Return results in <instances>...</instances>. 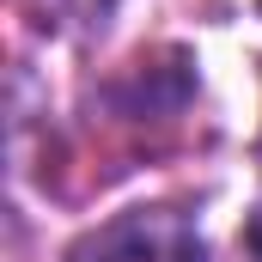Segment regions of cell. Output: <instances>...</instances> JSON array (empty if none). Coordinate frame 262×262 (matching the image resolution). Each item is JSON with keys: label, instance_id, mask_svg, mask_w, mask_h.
<instances>
[{"label": "cell", "instance_id": "cell-1", "mask_svg": "<svg viewBox=\"0 0 262 262\" xmlns=\"http://www.w3.org/2000/svg\"><path fill=\"white\" fill-rule=\"evenodd\" d=\"M67 262H207V238L183 207H128L92 226Z\"/></svg>", "mask_w": 262, "mask_h": 262}, {"label": "cell", "instance_id": "cell-2", "mask_svg": "<svg viewBox=\"0 0 262 262\" xmlns=\"http://www.w3.org/2000/svg\"><path fill=\"white\" fill-rule=\"evenodd\" d=\"M18 6H25V18H31L37 31H49V37H92V31H104L110 12H116V0H18Z\"/></svg>", "mask_w": 262, "mask_h": 262}, {"label": "cell", "instance_id": "cell-3", "mask_svg": "<svg viewBox=\"0 0 262 262\" xmlns=\"http://www.w3.org/2000/svg\"><path fill=\"white\" fill-rule=\"evenodd\" d=\"M244 244L262 256V195H256V213H250V226H244Z\"/></svg>", "mask_w": 262, "mask_h": 262}]
</instances>
